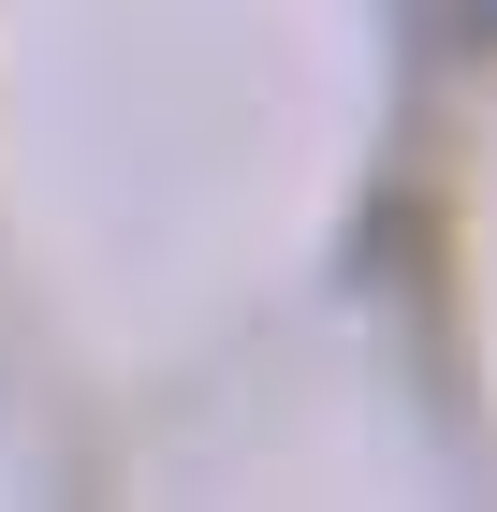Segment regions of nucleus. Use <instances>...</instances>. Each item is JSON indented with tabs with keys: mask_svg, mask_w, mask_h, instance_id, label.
I'll list each match as a JSON object with an SVG mask.
<instances>
[{
	"mask_svg": "<svg viewBox=\"0 0 497 512\" xmlns=\"http://www.w3.org/2000/svg\"><path fill=\"white\" fill-rule=\"evenodd\" d=\"M483 15H497V0H483Z\"/></svg>",
	"mask_w": 497,
	"mask_h": 512,
	"instance_id": "f257e3e1",
	"label": "nucleus"
}]
</instances>
